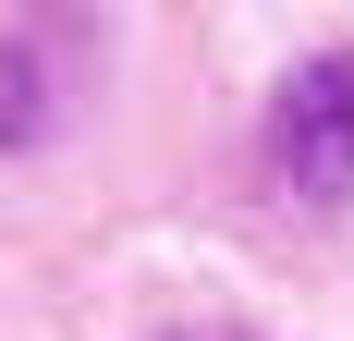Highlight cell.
I'll list each match as a JSON object with an SVG mask.
<instances>
[{
  "instance_id": "6da1fadb",
  "label": "cell",
  "mask_w": 354,
  "mask_h": 341,
  "mask_svg": "<svg viewBox=\"0 0 354 341\" xmlns=\"http://www.w3.org/2000/svg\"><path fill=\"white\" fill-rule=\"evenodd\" d=\"M269 170H281L293 207H342L354 195V49H318V61L281 73V98H269Z\"/></svg>"
},
{
  "instance_id": "7a4b0ae2",
  "label": "cell",
  "mask_w": 354,
  "mask_h": 341,
  "mask_svg": "<svg viewBox=\"0 0 354 341\" xmlns=\"http://www.w3.org/2000/svg\"><path fill=\"white\" fill-rule=\"evenodd\" d=\"M73 73H86V25L73 12H25L0 25V146H37L73 110Z\"/></svg>"
},
{
  "instance_id": "3957f363",
  "label": "cell",
  "mask_w": 354,
  "mask_h": 341,
  "mask_svg": "<svg viewBox=\"0 0 354 341\" xmlns=\"http://www.w3.org/2000/svg\"><path fill=\"white\" fill-rule=\"evenodd\" d=\"M159 341H269V329H232V317H183V329H159Z\"/></svg>"
}]
</instances>
